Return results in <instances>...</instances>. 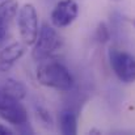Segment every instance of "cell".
Here are the masks:
<instances>
[{
  "mask_svg": "<svg viewBox=\"0 0 135 135\" xmlns=\"http://www.w3.org/2000/svg\"><path fill=\"white\" fill-rule=\"evenodd\" d=\"M0 1H1V0H0Z\"/></svg>",
  "mask_w": 135,
  "mask_h": 135,
  "instance_id": "e0dca14e",
  "label": "cell"
},
{
  "mask_svg": "<svg viewBox=\"0 0 135 135\" xmlns=\"http://www.w3.org/2000/svg\"><path fill=\"white\" fill-rule=\"evenodd\" d=\"M133 24H134V26H135V20H134V22H133Z\"/></svg>",
  "mask_w": 135,
  "mask_h": 135,
  "instance_id": "2e32d148",
  "label": "cell"
},
{
  "mask_svg": "<svg viewBox=\"0 0 135 135\" xmlns=\"http://www.w3.org/2000/svg\"><path fill=\"white\" fill-rule=\"evenodd\" d=\"M36 117L41 126L46 130H52L54 129V119L50 114V112L46 109L45 106H37L36 108Z\"/></svg>",
  "mask_w": 135,
  "mask_h": 135,
  "instance_id": "8fae6325",
  "label": "cell"
},
{
  "mask_svg": "<svg viewBox=\"0 0 135 135\" xmlns=\"http://www.w3.org/2000/svg\"><path fill=\"white\" fill-rule=\"evenodd\" d=\"M17 26L21 42L26 46H33L40 32V25H38V12L32 3H25L18 8Z\"/></svg>",
  "mask_w": 135,
  "mask_h": 135,
  "instance_id": "277c9868",
  "label": "cell"
},
{
  "mask_svg": "<svg viewBox=\"0 0 135 135\" xmlns=\"http://www.w3.org/2000/svg\"><path fill=\"white\" fill-rule=\"evenodd\" d=\"M0 88L8 96H11V97H13L16 100H20V101H22L26 97V94H28V87L21 80L12 79V78L5 79Z\"/></svg>",
  "mask_w": 135,
  "mask_h": 135,
  "instance_id": "30bf717a",
  "label": "cell"
},
{
  "mask_svg": "<svg viewBox=\"0 0 135 135\" xmlns=\"http://www.w3.org/2000/svg\"><path fill=\"white\" fill-rule=\"evenodd\" d=\"M108 58L114 75L121 83H135V56L133 54L113 46L108 51Z\"/></svg>",
  "mask_w": 135,
  "mask_h": 135,
  "instance_id": "3957f363",
  "label": "cell"
},
{
  "mask_svg": "<svg viewBox=\"0 0 135 135\" xmlns=\"http://www.w3.org/2000/svg\"><path fill=\"white\" fill-rule=\"evenodd\" d=\"M13 134H15V131L11 127H8L7 125L0 122V135H13Z\"/></svg>",
  "mask_w": 135,
  "mask_h": 135,
  "instance_id": "4fadbf2b",
  "label": "cell"
},
{
  "mask_svg": "<svg viewBox=\"0 0 135 135\" xmlns=\"http://www.w3.org/2000/svg\"><path fill=\"white\" fill-rule=\"evenodd\" d=\"M94 40L98 44H106L110 40V30L105 22H98L94 30Z\"/></svg>",
  "mask_w": 135,
  "mask_h": 135,
  "instance_id": "7c38bea8",
  "label": "cell"
},
{
  "mask_svg": "<svg viewBox=\"0 0 135 135\" xmlns=\"http://www.w3.org/2000/svg\"><path fill=\"white\" fill-rule=\"evenodd\" d=\"M0 118L16 127L25 122H29L28 110L21 104V101L8 96L1 90V88H0Z\"/></svg>",
  "mask_w": 135,
  "mask_h": 135,
  "instance_id": "5b68a950",
  "label": "cell"
},
{
  "mask_svg": "<svg viewBox=\"0 0 135 135\" xmlns=\"http://www.w3.org/2000/svg\"><path fill=\"white\" fill-rule=\"evenodd\" d=\"M63 45L62 37L56 32V29L52 25H49L47 22L42 24L40 28L38 36L36 42L33 44L32 49V58L36 62H42L49 58H51Z\"/></svg>",
  "mask_w": 135,
  "mask_h": 135,
  "instance_id": "7a4b0ae2",
  "label": "cell"
},
{
  "mask_svg": "<svg viewBox=\"0 0 135 135\" xmlns=\"http://www.w3.org/2000/svg\"><path fill=\"white\" fill-rule=\"evenodd\" d=\"M110 1H113V3H119V1H122V0H110Z\"/></svg>",
  "mask_w": 135,
  "mask_h": 135,
  "instance_id": "9a60e30c",
  "label": "cell"
},
{
  "mask_svg": "<svg viewBox=\"0 0 135 135\" xmlns=\"http://www.w3.org/2000/svg\"><path fill=\"white\" fill-rule=\"evenodd\" d=\"M89 134H101V131H100V130H97V129H90Z\"/></svg>",
  "mask_w": 135,
  "mask_h": 135,
  "instance_id": "5bb4252c",
  "label": "cell"
},
{
  "mask_svg": "<svg viewBox=\"0 0 135 135\" xmlns=\"http://www.w3.org/2000/svg\"><path fill=\"white\" fill-rule=\"evenodd\" d=\"M79 16V5L75 0H59L51 11L50 21L56 29H63L74 24Z\"/></svg>",
  "mask_w": 135,
  "mask_h": 135,
  "instance_id": "8992f818",
  "label": "cell"
},
{
  "mask_svg": "<svg viewBox=\"0 0 135 135\" xmlns=\"http://www.w3.org/2000/svg\"><path fill=\"white\" fill-rule=\"evenodd\" d=\"M59 130L64 135H75L78 133V114L70 109H62L58 115Z\"/></svg>",
  "mask_w": 135,
  "mask_h": 135,
  "instance_id": "9c48e42d",
  "label": "cell"
},
{
  "mask_svg": "<svg viewBox=\"0 0 135 135\" xmlns=\"http://www.w3.org/2000/svg\"><path fill=\"white\" fill-rule=\"evenodd\" d=\"M28 46L22 42H13L0 51V71H8L16 62H18L26 52Z\"/></svg>",
  "mask_w": 135,
  "mask_h": 135,
  "instance_id": "ba28073f",
  "label": "cell"
},
{
  "mask_svg": "<svg viewBox=\"0 0 135 135\" xmlns=\"http://www.w3.org/2000/svg\"><path fill=\"white\" fill-rule=\"evenodd\" d=\"M18 1L17 0H1L0 1V42L8 36L9 28L13 20L18 13Z\"/></svg>",
  "mask_w": 135,
  "mask_h": 135,
  "instance_id": "52a82bcc",
  "label": "cell"
},
{
  "mask_svg": "<svg viewBox=\"0 0 135 135\" xmlns=\"http://www.w3.org/2000/svg\"><path fill=\"white\" fill-rule=\"evenodd\" d=\"M36 76L41 85L60 92L71 90L75 84V79L71 71L62 62L52 60L50 58L40 63L36 71Z\"/></svg>",
  "mask_w": 135,
  "mask_h": 135,
  "instance_id": "6da1fadb",
  "label": "cell"
}]
</instances>
